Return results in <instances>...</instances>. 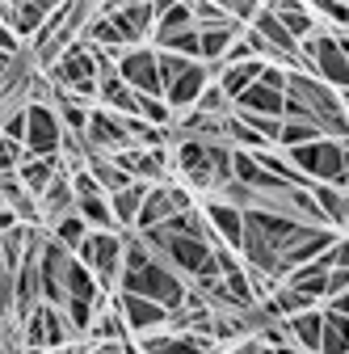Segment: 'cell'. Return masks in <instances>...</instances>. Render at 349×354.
I'll list each match as a JSON object with an SVG mask.
<instances>
[{
  "label": "cell",
  "instance_id": "cell-37",
  "mask_svg": "<svg viewBox=\"0 0 349 354\" xmlns=\"http://www.w3.org/2000/svg\"><path fill=\"white\" fill-rule=\"evenodd\" d=\"M89 354H139V346H135V342H122V346H93Z\"/></svg>",
  "mask_w": 349,
  "mask_h": 354
},
{
  "label": "cell",
  "instance_id": "cell-7",
  "mask_svg": "<svg viewBox=\"0 0 349 354\" xmlns=\"http://www.w3.org/2000/svg\"><path fill=\"white\" fill-rule=\"evenodd\" d=\"M118 80L130 88V93L139 97H164V84H160V64H156V47L148 42V47H130L118 55L114 64Z\"/></svg>",
  "mask_w": 349,
  "mask_h": 354
},
{
  "label": "cell",
  "instance_id": "cell-14",
  "mask_svg": "<svg viewBox=\"0 0 349 354\" xmlns=\"http://www.w3.org/2000/svg\"><path fill=\"white\" fill-rule=\"evenodd\" d=\"M206 84H210V68H206V64H190L172 84H164V102H168V110H172V114L194 110Z\"/></svg>",
  "mask_w": 349,
  "mask_h": 354
},
{
  "label": "cell",
  "instance_id": "cell-4",
  "mask_svg": "<svg viewBox=\"0 0 349 354\" xmlns=\"http://www.w3.org/2000/svg\"><path fill=\"white\" fill-rule=\"evenodd\" d=\"M122 253H126V236L122 232H89L72 257L114 295L118 291V274H122Z\"/></svg>",
  "mask_w": 349,
  "mask_h": 354
},
{
  "label": "cell",
  "instance_id": "cell-31",
  "mask_svg": "<svg viewBox=\"0 0 349 354\" xmlns=\"http://www.w3.org/2000/svg\"><path fill=\"white\" fill-rule=\"evenodd\" d=\"M320 354H349V317H337V313H328V308H324Z\"/></svg>",
  "mask_w": 349,
  "mask_h": 354
},
{
  "label": "cell",
  "instance_id": "cell-25",
  "mask_svg": "<svg viewBox=\"0 0 349 354\" xmlns=\"http://www.w3.org/2000/svg\"><path fill=\"white\" fill-rule=\"evenodd\" d=\"M244 30L240 26H219V30H198V42H202V64L206 68H219L232 51V42L240 38Z\"/></svg>",
  "mask_w": 349,
  "mask_h": 354
},
{
  "label": "cell",
  "instance_id": "cell-33",
  "mask_svg": "<svg viewBox=\"0 0 349 354\" xmlns=\"http://www.w3.org/2000/svg\"><path fill=\"white\" fill-rule=\"evenodd\" d=\"M194 110H198V114H206V118H228V114H232V97H228L215 80H210V84L202 88V97H198V106H194Z\"/></svg>",
  "mask_w": 349,
  "mask_h": 354
},
{
  "label": "cell",
  "instance_id": "cell-10",
  "mask_svg": "<svg viewBox=\"0 0 349 354\" xmlns=\"http://www.w3.org/2000/svg\"><path fill=\"white\" fill-rule=\"evenodd\" d=\"M194 207H198V203H194V194H190L186 186H177V182L152 186V190H148V198H143V211H139V224H135V232H152V228L168 224L172 215L194 211Z\"/></svg>",
  "mask_w": 349,
  "mask_h": 354
},
{
  "label": "cell",
  "instance_id": "cell-6",
  "mask_svg": "<svg viewBox=\"0 0 349 354\" xmlns=\"http://www.w3.org/2000/svg\"><path fill=\"white\" fill-rule=\"evenodd\" d=\"M63 122H59V114H55V106L51 102H30V110H26V140H21V148H26V156H59V148H63Z\"/></svg>",
  "mask_w": 349,
  "mask_h": 354
},
{
  "label": "cell",
  "instance_id": "cell-8",
  "mask_svg": "<svg viewBox=\"0 0 349 354\" xmlns=\"http://www.w3.org/2000/svg\"><path fill=\"white\" fill-rule=\"evenodd\" d=\"M84 148L89 152H101V156H118V152H130L135 148V140H130V131H126V118L122 114H110L101 106L89 110V127H84Z\"/></svg>",
  "mask_w": 349,
  "mask_h": 354
},
{
  "label": "cell",
  "instance_id": "cell-35",
  "mask_svg": "<svg viewBox=\"0 0 349 354\" xmlns=\"http://www.w3.org/2000/svg\"><path fill=\"white\" fill-rule=\"evenodd\" d=\"M21 51H26V42L9 30V26H0V55H13V59H21Z\"/></svg>",
  "mask_w": 349,
  "mask_h": 354
},
{
  "label": "cell",
  "instance_id": "cell-3",
  "mask_svg": "<svg viewBox=\"0 0 349 354\" xmlns=\"http://www.w3.org/2000/svg\"><path fill=\"white\" fill-rule=\"evenodd\" d=\"M282 156L295 165V173L308 186H337V190H345V182H349V160L341 152V140H316L308 148H295V152H282Z\"/></svg>",
  "mask_w": 349,
  "mask_h": 354
},
{
  "label": "cell",
  "instance_id": "cell-19",
  "mask_svg": "<svg viewBox=\"0 0 349 354\" xmlns=\"http://www.w3.org/2000/svg\"><path fill=\"white\" fill-rule=\"evenodd\" d=\"M232 110L236 114H261V118H282V110H286V93H278V88H270V84H252V88H244V93L232 102Z\"/></svg>",
  "mask_w": 349,
  "mask_h": 354
},
{
  "label": "cell",
  "instance_id": "cell-26",
  "mask_svg": "<svg viewBox=\"0 0 349 354\" xmlns=\"http://www.w3.org/2000/svg\"><path fill=\"white\" fill-rule=\"evenodd\" d=\"M97 106L110 110V114H122V118H135V93L118 80V72L114 76H101V84H97Z\"/></svg>",
  "mask_w": 349,
  "mask_h": 354
},
{
  "label": "cell",
  "instance_id": "cell-41",
  "mask_svg": "<svg viewBox=\"0 0 349 354\" xmlns=\"http://www.w3.org/2000/svg\"><path fill=\"white\" fill-rule=\"evenodd\" d=\"M0 354H9V350H0Z\"/></svg>",
  "mask_w": 349,
  "mask_h": 354
},
{
  "label": "cell",
  "instance_id": "cell-20",
  "mask_svg": "<svg viewBox=\"0 0 349 354\" xmlns=\"http://www.w3.org/2000/svg\"><path fill=\"white\" fill-rule=\"evenodd\" d=\"M261 72H266V64H261V59H252V64H232V68H228V64H219V68H210V80L219 84L232 102H236L244 88H252V84L261 80Z\"/></svg>",
  "mask_w": 349,
  "mask_h": 354
},
{
  "label": "cell",
  "instance_id": "cell-2",
  "mask_svg": "<svg viewBox=\"0 0 349 354\" xmlns=\"http://www.w3.org/2000/svg\"><path fill=\"white\" fill-rule=\"evenodd\" d=\"M282 118H299V122H312L320 127L328 140H349V122H345V106H341V93L328 84H320L316 76L308 72H290L286 76V110Z\"/></svg>",
  "mask_w": 349,
  "mask_h": 354
},
{
  "label": "cell",
  "instance_id": "cell-34",
  "mask_svg": "<svg viewBox=\"0 0 349 354\" xmlns=\"http://www.w3.org/2000/svg\"><path fill=\"white\" fill-rule=\"evenodd\" d=\"M21 160H26V148H21V144H13V140H5V136H0V182H9V177H17Z\"/></svg>",
  "mask_w": 349,
  "mask_h": 354
},
{
  "label": "cell",
  "instance_id": "cell-29",
  "mask_svg": "<svg viewBox=\"0 0 349 354\" xmlns=\"http://www.w3.org/2000/svg\"><path fill=\"white\" fill-rule=\"evenodd\" d=\"M76 215L89 224V232H118L114 228V211H110V198L97 194V198H76Z\"/></svg>",
  "mask_w": 349,
  "mask_h": 354
},
{
  "label": "cell",
  "instance_id": "cell-21",
  "mask_svg": "<svg viewBox=\"0 0 349 354\" xmlns=\"http://www.w3.org/2000/svg\"><path fill=\"white\" fill-rule=\"evenodd\" d=\"M290 342L303 350V354H320V333H324V308H308V313H299L290 321H282Z\"/></svg>",
  "mask_w": 349,
  "mask_h": 354
},
{
  "label": "cell",
  "instance_id": "cell-28",
  "mask_svg": "<svg viewBox=\"0 0 349 354\" xmlns=\"http://www.w3.org/2000/svg\"><path fill=\"white\" fill-rule=\"evenodd\" d=\"M316 140H328L320 127L312 122H299V118H282V131H278V152H295V148H308Z\"/></svg>",
  "mask_w": 349,
  "mask_h": 354
},
{
  "label": "cell",
  "instance_id": "cell-11",
  "mask_svg": "<svg viewBox=\"0 0 349 354\" xmlns=\"http://www.w3.org/2000/svg\"><path fill=\"white\" fill-rule=\"evenodd\" d=\"M68 266H72V253H68L63 245H55L51 236L42 241V253H38V287H42V304L63 308V299H68Z\"/></svg>",
  "mask_w": 349,
  "mask_h": 354
},
{
  "label": "cell",
  "instance_id": "cell-23",
  "mask_svg": "<svg viewBox=\"0 0 349 354\" xmlns=\"http://www.w3.org/2000/svg\"><path fill=\"white\" fill-rule=\"evenodd\" d=\"M84 342H89V346H122V342H130V333H126V325H122V317H118L114 299L93 317V325H89V333H84Z\"/></svg>",
  "mask_w": 349,
  "mask_h": 354
},
{
  "label": "cell",
  "instance_id": "cell-15",
  "mask_svg": "<svg viewBox=\"0 0 349 354\" xmlns=\"http://www.w3.org/2000/svg\"><path fill=\"white\" fill-rule=\"evenodd\" d=\"M278 21H282V30L299 42V47H303V42H308V38H316L324 26H320V17L312 13V5H299V0H270V5H266Z\"/></svg>",
  "mask_w": 349,
  "mask_h": 354
},
{
  "label": "cell",
  "instance_id": "cell-40",
  "mask_svg": "<svg viewBox=\"0 0 349 354\" xmlns=\"http://www.w3.org/2000/svg\"><path fill=\"white\" fill-rule=\"evenodd\" d=\"M30 354H51V350H30Z\"/></svg>",
  "mask_w": 349,
  "mask_h": 354
},
{
  "label": "cell",
  "instance_id": "cell-13",
  "mask_svg": "<svg viewBox=\"0 0 349 354\" xmlns=\"http://www.w3.org/2000/svg\"><path fill=\"white\" fill-rule=\"evenodd\" d=\"M55 5H47V0H9V5H0V26H9L26 47L38 38V30L47 26Z\"/></svg>",
  "mask_w": 349,
  "mask_h": 354
},
{
  "label": "cell",
  "instance_id": "cell-12",
  "mask_svg": "<svg viewBox=\"0 0 349 354\" xmlns=\"http://www.w3.org/2000/svg\"><path fill=\"white\" fill-rule=\"evenodd\" d=\"M198 211L206 219V228L215 232V241L223 249H232V253H240V245H244V211L223 203V198H202Z\"/></svg>",
  "mask_w": 349,
  "mask_h": 354
},
{
  "label": "cell",
  "instance_id": "cell-16",
  "mask_svg": "<svg viewBox=\"0 0 349 354\" xmlns=\"http://www.w3.org/2000/svg\"><path fill=\"white\" fill-rule=\"evenodd\" d=\"M139 354H219V346H215L210 337H194V333H152L143 342H135Z\"/></svg>",
  "mask_w": 349,
  "mask_h": 354
},
{
  "label": "cell",
  "instance_id": "cell-5",
  "mask_svg": "<svg viewBox=\"0 0 349 354\" xmlns=\"http://www.w3.org/2000/svg\"><path fill=\"white\" fill-rule=\"evenodd\" d=\"M68 342H76V329H72V321H68V313L63 308H51V304H38L34 313L21 321V346H26V354L30 350H59V346H68Z\"/></svg>",
  "mask_w": 349,
  "mask_h": 354
},
{
  "label": "cell",
  "instance_id": "cell-22",
  "mask_svg": "<svg viewBox=\"0 0 349 354\" xmlns=\"http://www.w3.org/2000/svg\"><path fill=\"white\" fill-rule=\"evenodd\" d=\"M282 287L299 291L303 299H312V304H324L328 299V270L320 261H308V266H299V270H290Z\"/></svg>",
  "mask_w": 349,
  "mask_h": 354
},
{
  "label": "cell",
  "instance_id": "cell-1",
  "mask_svg": "<svg viewBox=\"0 0 349 354\" xmlns=\"http://www.w3.org/2000/svg\"><path fill=\"white\" fill-rule=\"evenodd\" d=\"M118 291H126V295H143V299L168 308V313H177V308L186 304L190 283H186L181 274H172L168 261H160V257L148 249V241H143L139 232H130V236H126V253H122Z\"/></svg>",
  "mask_w": 349,
  "mask_h": 354
},
{
  "label": "cell",
  "instance_id": "cell-18",
  "mask_svg": "<svg viewBox=\"0 0 349 354\" xmlns=\"http://www.w3.org/2000/svg\"><path fill=\"white\" fill-rule=\"evenodd\" d=\"M148 190H152V186H143V182H130L126 190L110 194L114 228H118L122 236H130V232H135V224H139V211H143V198H148Z\"/></svg>",
  "mask_w": 349,
  "mask_h": 354
},
{
  "label": "cell",
  "instance_id": "cell-24",
  "mask_svg": "<svg viewBox=\"0 0 349 354\" xmlns=\"http://www.w3.org/2000/svg\"><path fill=\"white\" fill-rule=\"evenodd\" d=\"M68 211H76V198H72V177H68V173H59L55 182L47 186V194L38 198L42 228H47V224H55V219H59V215H68Z\"/></svg>",
  "mask_w": 349,
  "mask_h": 354
},
{
  "label": "cell",
  "instance_id": "cell-42",
  "mask_svg": "<svg viewBox=\"0 0 349 354\" xmlns=\"http://www.w3.org/2000/svg\"><path fill=\"white\" fill-rule=\"evenodd\" d=\"M345 236H349V232H345Z\"/></svg>",
  "mask_w": 349,
  "mask_h": 354
},
{
  "label": "cell",
  "instance_id": "cell-39",
  "mask_svg": "<svg viewBox=\"0 0 349 354\" xmlns=\"http://www.w3.org/2000/svg\"><path fill=\"white\" fill-rule=\"evenodd\" d=\"M341 106H345V122H349V93H341Z\"/></svg>",
  "mask_w": 349,
  "mask_h": 354
},
{
  "label": "cell",
  "instance_id": "cell-30",
  "mask_svg": "<svg viewBox=\"0 0 349 354\" xmlns=\"http://www.w3.org/2000/svg\"><path fill=\"white\" fill-rule=\"evenodd\" d=\"M312 13L320 17V26L337 38H349V0H316Z\"/></svg>",
  "mask_w": 349,
  "mask_h": 354
},
{
  "label": "cell",
  "instance_id": "cell-36",
  "mask_svg": "<svg viewBox=\"0 0 349 354\" xmlns=\"http://www.w3.org/2000/svg\"><path fill=\"white\" fill-rule=\"evenodd\" d=\"M341 291H349V270H328V299H337Z\"/></svg>",
  "mask_w": 349,
  "mask_h": 354
},
{
  "label": "cell",
  "instance_id": "cell-38",
  "mask_svg": "<svg viewBox=\"0 0 349 354\" xmlns=\"http://www.w3.org/2000/svg\"><path fill=\"white\" fill-rule=\"evenodd\" d=\"M324 308H328V313H337V317H349V291H341V295H337V299H328Z\"/></svg>",
  "mask_w": 349,
  "mask_h": 354
},
{
  "label": "cell",
  "instance_id": "cell-9",
  "mask_svg": "<svg viewBox=\"0 0 349 354\" xmlns=\"http://www.w3.org/2000/svg\"><path fill=\"white\" fill-rule=\"evenodd\" d=\"M114 308H118V317H122L130 342H143V337L168 329V308H160V304H152V299H143V295L114 291Z\"/></svg>",
  "mask_w": 349,
  "mask_h": 354
},
{
  "label": "cell",
  "instance_id": "cell-17",
  "mask_svg": "<svg viewBox=\"0 0 349 354\" xmlns=\"http://www.w3.org/2000/svg\"><path fill=\"white\" fill-rule=\"evenodd\" d=\"M59 173H63L59 156H51V160H47V156H26V160H21V169H17V186H21V190L38 203Z\"/></svg>",
  "mask_w": 349,
  "mask_h": 354
},
{
  "label": "cell",
  "instance_id": "cell-32",
  "mask_svg": "<svg viewBox=\"0 0 349 354\" xmlns=\"http://www.w3.org/2000/svg\"><path fill=\"white\" fill-rule=\"evenodd\" d=\"M135 118H139V122H148V127L172 131V118H177V114L168 110V102H164V97H139V93H135Z\"/></svg>",
  "mask_w": 349,
  "mask_h": 354
},
{
  "label": "cell",
  "instance_id": "cell-27",
  "mask_svg": "<svg viewBox=\"0 0 349 354\" xmlns=\"http://www.w3.org/2000/svg\"><path fill=\"white\" fill-rule=\"evenodd\" d=\"M47 236H51L55 245H63L68 253H76V249L84 245V236H89V224H84L76 211H68V215L55 219V224H47Z\"/></svg>",
  "mask_w": 349,
  "mask_h": 354
}]
</instances>
